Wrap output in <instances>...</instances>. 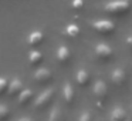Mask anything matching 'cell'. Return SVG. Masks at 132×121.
Returning <instances> with one entry per match:
<instances>
[{"instance_id":"6da1fadb","label":"cell","mask_w":132,"mask_h":121,"mask_svg":"<svg viewBox=\"0 0 132 121\" xmlns=\"http://www.w3.org/2000/svg\"><path fill=\"white\" fill-rule=\"evenodd\" d=\"M129 7H131V3L126 2V0H115V2H108V3L104 4V9L109 14H114V16L126 13L129 10Z\"/></svg>"},{"instance_id":"7a4b0ae2","label":"cell","mask_w":132,"mask_h":121,"mask_svg":"<svg viewBox=\"0 0 132 121\" xmlns=\"http://www.w3.org/2000/svg\"><path fill=\"white\" fill-rule=\"evenodd\" d=\"M54 94H55V88L54 87H48V88H46L44 91H41L40 94L34 98L33 105H34L36 108H43V107L48 105L50 101H51L53 97H54Z\"/></svg>"},{"instance_id":"3957f363","label":"cell","mask_w":132,"mask_h":121,"mask_svg":"<svg viewBox=\"0 0 132 121\" xmlns=\"http://www.w3.org/2000/svg\"><path fill=\"white\" fill-rule=\"evenodd\" d=\"M91 26L94 27V30H97L98 33L104 36L112 34L115 32V24L112 21L106 20V19H100V20H92Z\"/></svg>"},{"instance_id":"277c9868","label":"cell","mask_w":132,"mask_h":121,"mask_svg":"<svg viewBox=\"0 0 132 121\" xmlns=\"http://www.w3.org/2000/svg\"><path fill=\"white\" fill-rule=\"evenodd\" d=\"M92 93H94L95 98H97L100 103H102V101L108 97V84L104 80L95 81L94 87H92Z\"/></svg>"},{"instance_id":"5b68a950","label":"cell","mask_w":132,"mask_h":121,"mask_svg":"<svg viewBox=\"0 0 132 121\" xmlns=\"http://www.w3.org/2000/svg\"><path fill=\"white\" fill-rule=\"evenodd\" d=\"M94 54L100 60H109L112 57V49L106 43H97L94 46Z\"/></svg>"},{"instance_id":"8992f818","label":"cell","mask_w":132,"mask_h":121,"mask_svg":"<svg viewBox=\"0 0 132 121\" xmlns=\"http://www.w3.org/2000/svg\"><path fill=\"white\" fill-rule=\"evenodd\" d=\"M53 74L47 67H41V69H37L34 71V80L40 84H44V83H48L51 80Z\"/></svg>"},{"instance_id":"52a82bcc","label":"cell","mask_w":132,"mask_h":121,"mask_svg":"<svg viewBox=\"0 0 132 121\" xmlns=\"http://www.w3.org/2000/svg\"><path fill=\"white\" fill-rule=\"evenodd\" d=\"M23 90H24V88H23V83L20 81V78L14 77V78H12V80L9 81V88H7V91H9L10 95L20 94Z\"/></svg>"},{"instance_id":"ba28073f","label":"cell","mask_w":132,"mask_h":121,"mask_svg":"<svg viewBox=\"0 0 132 121\" xmlns=\"http://www.w3.org/2000/svg\"><path fill=\"white\" fill-rule=\"evenodd\" d=\"M126 78V73L122 67H115L111 73V80L114 81L115 84H122Z\"/></svg>"},{"instance_id":"9c48e42d","label":"cell","mask_w":132,"mask_h":121,"mask_svg":"<svg viewBox=\"0 0 132 121\" xmlns=\"http://www.w3.org/2000/svg\"><path fill=\"white\" fill-rule=\"evenodd\" d=\"M125 117H126L125 110L119 105L114 107V108L111 110V112H109V121H123Z\"/></svg>"},{"instance_id":"30bf717a","label":"cell","mask_w":132,"mask_h":121,"mask_svg":"<svg viewBox=\"0 0 132 121\" xmlns=\"http://www.w3.org/2000/svg\"><path fill=\"white\" fill-rule=\"evenodd\" d=\"M57 57H58V60H60L61 63H67V61L70 60V57H71L70 49L67 46H64V44H61V46L57 49Z\"/></svg>"},{"instance_id":"8fae6325","label":"cell","mask_w":132,"mask_h":121,"mask_svg":"<svg viewBox=\"0 0 132 121\" xmlns=\"http://www.w3.org/2000/svg\"><path fill=\"white\" fill-rule=\"evenodd\" d=\"M43 33L38 32V30H36V32L30 33L29 36H27V43L30 44V46H38V44L43 41Z\"/></svg>"},{"instance_id":"7c38bea8","label":"cell","mask_w":132,"mask_h":121,"mask_svg":"<svg viewBox=\"0 0 132 121\" xmlns=\"http://www.w3.org/2000/svg\"><path fill=\"white\" fill-rule=\"evenodd\" d=\"M74 95H75V93H74V88H72V86L70 83H65L63 86V97H64V100H65V103H72V100H74Z\"/></svg>"},{"instance_id":"4fadbf2b","label":"cell","mask_w":132,"mask_h":121,"mask_svg":"<svg viewBox=\"0 0 132 121\" xmlns=\"http://www.w3.org/2000/svg\"><path fill=\"white\" fill-rule=\"evenodd\" d=\"M64 115L63 111H61V107L58 104H55L51 110H50V114H48V121H63Z\"/></svg>"},{"instance_id":"5bb4252c","label":"cell","mask_w":132,"mask_h":121,"mask_svg":"<svg viewBox=\"0 0 132 121\" xmlns=\"http://www.w3.org/2000/svg\"><path fill=\"white\" fill-rule=\"evenodd\" d=\"M75 78H77V83L80 86H87L89 81V74L85 69H80L77 71V74H75Z\"/></svg>"},{"instance_id":"9a60e30c","label":"cell","mask_w":132,"mask_h":121,"mask_svg":"<svg viewBox=\"0 0 132 121\" xmlns=\"http://www.w3.org/2000/svg\"><path fill=\"white\" fill-rule=\"evenodd\" d=\"M41 60H43V53L40 50H31L29 53V61L33 66H37L38 63H41Z\"/></svg>"},{"instance_id":"2e32d148","label":"cell","mask_w":132,"mask_h":121,"mask_svg":"<svg viewBox=\"0 0 132 121\" xmlns=\"http://www.w3.org/2000/svg\"><path fill=\"white\" fill-rule=\"evenodd\" d=\"M33 97V91L30 88H24L23 91L19 94V101H20V104H26L30 101V98Z\"/></svg>"},{"instance_id":"e0dca14e","label":"cell","mask_w":132,"mask_h":121,"mask_svg":"<svg viewBox=\"0 0 132 121\" xmlns=\"http://www.w3.org/2000/svg\"><path fill=\"white\" fill-rule=\"evenodd\" d=\"M65 33H67L68 36H71V37H72V36H77L78 33H80V29H78V26H77V24L70 23L68 26L65 27Z\"/></svg>"},{"instance_id":"ac0fdd59","label":"cell","mask_w":132,"mask_h":121,"mask_svg":"<svg viewBox=\"0 0 132 121\" xmlns=\"http://www.w3.org/2000/svg\"><path fill=\"white\" fill-rule=\"evenodd\" d=\"M10 114V110L7 105H4V104H0V121H4L7 117H9Z\"/></svg>"},{"instance_id":"d6986e66","label":"cell","mask_w":132,"mask_h":121,"mask_svg":"<svg viewBox=\"0 0 132 121\" xmlns=\"http://www.w3.org/2000/svg\"><path fill=\"white\" fill-rule=\"evenodd\" d=\"M7 88H9V81H7V78L6 77H0V94L4 93Z\"/></svg>"},{"instance_id":"ffe728a7","label":"cell","mask_w":132,"mask_h":121,"mask_svg":"<svg viewBox=\"0 0 132 121\" xmlns=\"http://www.w3.org/2000/svg\"><path fill=\"white\" fill-rule=\"evenodd\" d=\"M78 121H92V117H91V112L89 111H82L78 117Z\"/></svg>"},{"instance_id":"44dd1931","label":"cell","mask_w":132,"mask_h":121,"mask_svg":"<svg viewBox=\"0 0 132 121\" xmlns=\"http://www.w3.org/2000/svg\"><path fill=\"white\" fill-rule=\"evenodd\" d=\"M14 121H34L31 117H20V118H17V120H14Z\"/></svg>"},{"instance_id":"7402d4cb","label":"cell","mask_w":132,"mask_h":121,"mask_svg":"<svg viewBox=\"0 0 132 121\" xmlns=\"http://www.w3.org/2000/svg\"><path fill=\"white\" fill-rule=\"evenodd\" d=\"M84 3H81V2H72V7H81Z\"/></svg>"},{"instance_id":"603a6c76","label":"cell","mask_w":132,"mask_h":121,"mask_svg":"<svg viewBox=\"0 0 132 121\" xmlns=\"http://www.w3.org/2000/svg\"><path fill=\"white\" fill-rule=\"evenodd\" d=\"M128 43H129V46H131V47H132V36H131V37H129V39H128Z\"/></svg>"},{"instance_id":"cb8c5ba5","label":"cell","mask_w":132,"mask_h":121,"mask_svg":"<svg viewBox=\"0 0 132 121\" xmlns=\"http://www.w3.org/2000/svg\"><path fill=\"white\" fill-rule=\"evenodd\" d=\"M131 108H132V107H131Z\"/></svg>"}]
</instances>
